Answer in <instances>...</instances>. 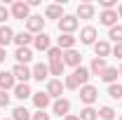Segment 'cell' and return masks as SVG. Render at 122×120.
<instances>
[{"instance_id": "19", "label": "cell", "mask_w": 122, "mask_h": 120, "mask_svg": "<svg viewBox=\"0 0 122 120\" xmlns=\"http://www.w3.org/2000/svg\"><path fill=\"white\" fill-rule=\"evenodd\" d=\"M30 71H33V78H35V80H40V82L49 78V66H47V64H35Z\"/></svg>"}, {"instance_id": "22", "label": "cell", "mask_w": 122, "mask_h": 120, "mask_svg": "<svg viewBox=\"0 0 122 120\" xmlns=\"http://www.w3.org/2000/svg\"><path fill=\"white\" fill-rule=\"evenodd\" d=\"M77 19H92L94 16V5L92 2H82V5H77Z\"/></svg>"}, {"instance_id": "30", "label": "cell", "mask_w": 122, "mask_h": 120, "mask_svg": "<svg viewBox=\"0 0 122 120\" xmlns=\"http://www.w3.org/2000/svg\"><path fill=\"white\" fill-rule=\"evenodd\" d=\"M108 38H110V40H115V45L122 43V26H120V24H117V26H113V28L108 31Z\"/></svg>"}, {"instance_id": "41", "label": "cell", "mask_w": 122, "mask_h": 120, "mask_svg": "<svg viewBox=\"0 0 122 120\" xmlns=\"http://www.w3.org/2000/svg\"><path fill=\"white\" fill-rule=\"evenodd\" d=\"M115 12H117V16H120V19H122V2H120V5H117V10H115Z\"/></svg>"}, {"instance_id": "33", "label": "cell", "mask_w": 122, "mask_h": 120, "mask_svg": "<svg viewBox=\"0 0 122 120\" xmlns=\"http://www.w3.org/2000/svg\"><path fill=\"white\" fill-rule=\"evenodd\" d=\"M63 87H66V90H77V87H80V85H77V80L73 78V73H71L68 78H66V82H63Z\"/></svg>"}, {"instance_id": "23", "label": "cell", "mask_w": 122, "mask_h": 120, "mask_svg": "<svg viewBox=\"0 0 122 120\" xmlns=\"http://www.w3.org/2000/svg\"><path fill=\"white\" fill-rule=\"evenodd\" d=\"M45 16L47 19H59L61 21V16H63V5H47Z\"/></svg>"}, {"instance_id": "20", "label": "cell", "mask_w": 122, "mask_h": 120, "mask_svg": "<svg viewBox=\"0 0 122 120\" xmlns=\"http://www.w3.org/2000/svg\"><path fill=\"white\" fill-rule=\"evenodd\" d=\"M110 49H113V47L108 45L106 40H96V43H94V52H96L99 59H106L108 54H110Z\"/></svg>"}, {"instance_id": "31", "label": "cell", "mask_w": 122, "mask_h": 120, "mask_svg": "<svg viewBox=\"0 0 122 120\" xmlns=\"http://www.w3.org/2000/svg\"><path fill=\"white\" fill-rule=\"evenodd\" d=\"M99 118L101 120H113L115 118V111H113L110 106H101V108H99Z\"/></svg>"}, {"instance_id": "15", "label": "cell", "mask_w": 122, "mask_h": 120, "mask_svg": "<svg viewBox=\"0 0 122 120\" xmlns=\"http://www.w3.org/2000/svg\"><path fill=\"white\" fill-rule=\"evenodd\" d=\"M75 40L77 38H73V35H71V33H63V35H61L59 38V49L61 52H68V49H75Z\"/></svg>"}, {"instance_id": "37", "label": "cell", "mask_w": 122, "mask_h": 120, "mask_svg": "<svg viewBox=\"0 0 122 120\" xmlns=\"http://www.w3.org/2000/svg\"><path fill=\"white\" fill-rule=\"evenodd\" d=\"M30 120H49V115H47L45 111H38V113H33V118Z\"/></svg>"}, {"instance_id": "36", "label": "cell", "mask_w": 122, "mask_h": 120, "mask_svg": "<svg viewBox=\"0 0 122 120\" xmlns=\"http://www.w3.org/2000/svg\"><path fill=\"white\" fill-rule=\"evenodd\" d=\"M0 106H10V94L0 90Z\"/></svg>"}, {"instance_id": "11", "label": "cell", "mask_w": 122, "mask_h": 120, "mask_svg": "<svg viewBox=\"0 0 122 120\" xmlns=\"http://www.w3.org/2000/svg\"><path fill=\"white\" fill-rule=\"evenodd\" d=\"M80 43L82 45H94L96 43V28L94 26H85L80 31Z\"/></svg>"}, {"instance_id": "39", "label": "cell", "mask_w": 122, "mask_h": 120, "mask_svg": "<svg viewBox=\"0 0 122 120\" xmlns=\"http://www.w3.org/2000/svg\"><path fill=\"white\" fill-rule=\"evenodd\" d=\"M5 59H7V49H5V47H0V64H2Z\"/></svg>"}, {"instance_id": "21", "label": "cell", "mask_w": 122, "mask_h": 120, "mask_svg": "<svg viewBox=\"0 0 122 120\" xmlns=\"http://www.w3.org/2000/svg\"><path fill=\"white\" fill-rule=\"evenodd\" d=\"M33 38H35V35H30L28 31H21V33H14V43H16V47H28L30 43H33Z\"/></svg>"}, {"instance_id": "14", "label": "cell", "mask_w": 122, "mask_h": 120, "mask_svg": "<svg viewBox=\"0 0 122 120\" xmlns=\"http://www.w3.org/2000/svg\"><path fill=\"white\" fill-rule=\"evenodd\" d=\"M80 61H82V54H80L77 49H68V52H63V64H66V66L77 68V66H80Z\"/></svg>"}, {"instance_id": "12", "label": "cell", "mask_w": 122, "mask_h": 120, "mask_svg": "<svg viewBox=\"0 0 122 120\" xmlns=\"http://www.w3.org/2000/svg\"><path fill=\"white\" fill-rule=\"evenodd\" d=\"M73 78L77 80V85H80V87H85V85H89L92 73H89V68H85V66H77L75 71H73Z\"/></svg>"}, {"instance_id": "35", "label": "cell", "mask_w": 122, "mask_h": 120, "mask_svg": "<svg viewBox=\"0 0 122 120\" xmlns=\"http://www.w3.org/2000/svg\"><path fill=\"white\" fill-rule=\"evenodd\" d=\"M99 2H101V7H103V10H113V7L117 5L115 0H99Z\"/></svg>"}, {"instance_id": "28", "label": "cell", "mask_w": 122, "mask_h": 120, "mask_svg": "<svg viewBox=\"0 0 122 120\" xmlns=\"http://www.w3.org/2000/svg\"><path fill=\"white\" fill-rule=\"evenodd\" d=\"M47 59H49V64L52 61H63V52H61L59 47H49L47 49Z\"/></svg>"}, {"instance_id": "17", "label": "cell", "mask_w": 122, "mask_h": 120, "mask_svg": "<svg viewBox=\"0 0 122 120\" xmlns=\"http://www.w3.org/2000/svg\"><path fill=\"white\" fill-rule=\"evenodd\" d=\"M12 92H14V97H16V99H21V101H26L28 97H33V92H30L28 82H16V87H14Z\"/></svg>"}, {"instance_id": "24", "label": "cell", "mask_w": 122, "mask_h": 120, "mask_svg": "<svg viewBox=\"0 0 122 120\" xmlns=\"http://www.w3.org/2000/svg\"><path fill=\"white\" fill-rule=\"evenodd\" d=\"M103 71H106V59L94 57V59H92V66H89V73L92 75H101Z\"/></svg>"}, {"instance_id": "13", "label": "cell", "mask_w": 122, "mask_h": 120, "mask_svg": "<svg viewBox=\"0 0 122 120\" xmlns=\"http://www.w3.org/2000/svg\"><path fill=\"white\" fill-rule=\"evenodd\" d=\"M33 45H35V49H40V52H47V49L52 47V40H49V35L42 31V33H38V35L33 38Z\"/></svg>"}, {"instance_id": "32", "label": "cell", "mask_w": 122, "mask_h": 120, "mask_svg": "<svg viewBox=\"0 0 122 120\" xmlns=\"http://www.w3.org/2000/svg\"><path fill=\"white\" fill-rule=\"evenodd\" d=\"M108 94H110L113 99H122V85H120V82H113V85H108Z\"/></svg>"}, {"instance_id": "10", "label": "cell", "mask_w": 122, "mask_h": 120, "mask_svg": "<svg viewBox=\"0 0 122 120\" xmlns=\"http://www.w3.org/2000/svg\"><path fill=\"white\" fill-rule=\"evenodd\" d=\"M49 101H52V97L47 92H33V104H35L38 111H45L47 106H49Z\"/></svg>"}, {"instance_id": "16", "label": "cell", "mask_w": 122, "mask_h": 120, "mask_svg": "<svg viewBox=\"0 0 122 120\" xmlns=\"http://www.w3.org/2000/svg\"><path fill=\"white\" fill-rule=\"evenodd\" d=\"M14 59L19 61V64H28L30 59H33V49L30 47H16V52H14Z\"/></svg>"}, {"instance_id": "2", "label": "cell", "mask_w": 122, "mask_h": 120, "mask_svg": "<svg viewBox=\"0 0 122 120\" xmlns=\"http://www.w3.org/2000/svg\"><path fill=\"white\" fill-rule=\"evenodd\" d=\"M10 12H12V16H14V19L26 21V19L30 16V7H28V2H24V0H16L14 5H12V10H10Z\"/></svg>"}, {"instance_id": "6", "label": "cell", "mask_w": 122, "mask_h": 120, "mask_svg": "<svg viewBox=\"0 0 122 120\" xmlns=\"http://www.w3.org/2000/svg\"><path fill=\"white\" fill-rule=\"evenodd\" d=\"M117 12L115 10H103L101 14H99V21L103 24V26H108V28H113V26H117Z\"/></svg>"}, {"instance_id": "7", "label": "cell", "mask_w": 122, "mask_h": 120, "mask_svg": "<svg viewBox=\"0 0 122 120\" xmlns=\"http://www.w3.org/2000/svg\"><path fill=\"white\" fill-rule=\"evenodd\" d=\"M63 90H66V87H63V82H61L59 78H52V80L47 82V90H45V92L49 94V97H56V99H61Z\"/></svg>"}, {"instance_id": "26", "label": "cell", "mask_w": 122, "mask_h": 120, "mask_svg": "<svg viewBox=\"0 0 122 120\" xmlns=\"http://www.w3.org/2000/svg\"><path fill=\"white\" fill-rule=\"evenodd\" d=\"M33 115L28 113V108L26 106H16L14 111H12V120H30Z\"/></svg>"}, {"instance_id": "9", "label": "cell", "mask_w": 122, "mask_h": 120, "mask_svg": "<svg viewBox=\"0 0 122 120\" xmlns=\"http://www.w3.org/2000/svg\"><path fill=\"white\" fill-rule=\"evenodd\" d=\"M52 111H54L59 118H66V115H68V111H71V101L61 97V99H56V101L52 104Z\"/></svg>"}, {"instance_id": "18", "label": "cell", "mask_w": 122, "mask_h": 120, "mask_svg": "<svg viewBox=\"0 0 122 120\" xmlns=\"http://www.w3.org/2000/svg\"><path fill=\"white\" fill-rule=\"evenodd\" d=\"M10 43H14V31L2 24L0 26V47H7Z\"/></svg>"}, {"instance_id": "40", "label": "cell", "mask_w": 122, "mask_h": 120, "mask_svg": "<svg viewBox=\"0 0 122 120\" xmlns=\"http://www.w3.org/2000/svg\"><path fill=\"white\" fill-rule=\"evenodd\" d=\"M63 120H80V115H71V113H68V115H66Z\"/></svg>"}, {"instance_id": "3", "label": "cell", "mask_w": 122, "mask_h": 120, "mask_svg": "<svg viewBox=\"0 0 122 120\" xmlns=\"http://www.w3.org/2000/svg\"><path fill=\"white\" fill-rule=\"evenodd\" d=\"M96 99H99V90H96L94 85H85V87H80V101H82V104L92 106Z\"/></svg>"}, {"instance_id": "29", "label": "cell", "mask_w": 122, "mask_h": 120, "mask_svg": "<svg viewBox=\"0 0 122 120\" xmlns=\"http://www.w3.org/2000/svg\"><path fill=\"white\" fill-rule=\"evenodd\" d=\"M63 68H66L63 61H52L49 64V75H63Z\"/></svg>"}, {"instance_id": "5", "label": "cell", "mask_w": 122, "mask_h": 120, "mask_svg": "<svg viewBox=\"0 0 122 120\" xmlns=\"http://www.w3.org/2000/svg\"><path fill=\"white\" fill-rule=\"evenodd\" d=\"M12 75H14V80H19V82H28L30 78H33V71H30L28 66H24V64H16L14 68H12Z\"/></svg>"}, {"instance_id": "4", "label": "cell", "mask_w": 122, "mask_h": 120, "mask_svg": "<svg viewBox=\"0 0 122 120\" xmlns=\"http://www.w3.org/2000/svg\"><path fill=\"white\" fill-rule=\"evenodd\" d=\"M77 24H80V21H77V16L63 14V16H61V21H59V31H61V33H71V35H73V31L77 28Z\"/></svg>"}, {"instance_id": "8", "label": "cell", "mask_w": 122, "mask_h": 120, "mask_svg": "<svg viewBox=\"0 0 122 120\" xmlns=\"http://www.w3.org/2000/svg\"><path fill=\"white\" fill-rule=\"evenodd\" d=\"M14 87H16V80L12 71H0V90L7 92V90H14Z\"/></svg>"}, {"instance_id": "27", "label": "cell", "mask_w": 122, "mask_h": 120, "mask_svg": "<svg viewBox=\"0 0 122 120\" xmlns=\"http://www.w3.org/2000/svg\"><path fill=\"white\" fill-rule=\"evenodd\" d=\"M80 120H99V111L92 108V106H85L80 111Z\"/></svg>"}, {"instance_id": "43", "label": "cell", "mask_w": 122, "mask_h": 120, "mask_svg": "<svg viewBox=\"0 0 122 120\" xmlns=\"http://www.w3.org/2000/svg\"><path fill=\"white\" fill-rule=\"evenodd\" d=\"M2 120H12V118H2Z\"/></svg>"}, {"instance_id": "44", "label": "cell", "mask_w": 122, "mask_h": 120, "mask_svg": "<svg viewBox=\"0 0 122 120\" xmlns=\"http://www.w3.org/2000/svg\"><path fill=\"white\" fill-rule=\"evenodd\" d=\"M120 120H122V115H120Z\"/></svg>"}, {"instance_id": "34", "label": "cell", "mask_w": 122, "mask_h": 120, "mask_svg": "<svg viewBox=\"0 0 122 120\" xmlns=\"http://www.w3.org/2000/svg\"><path fill=\"white\" fill-rule=\"evenodd\" d=\"M10 14H12V12H10L5 5H0V21H7V19H10Z\"/></svg>"}, {"instance_id": "42", "label": "cell", "mask_w": 122, "mask_h": 120, "mask_svg": "<svg viewBox=\"0 0 122 120\" xmlns=\"http://www.w3.org/2000/svg\"><path fill=\"white\" fill-rule=\"evenodd\" d=\"M117 73H120V75H122V64H120V68H117Z\"/></svg>"}, {"instance_id": "1", "label": "cell", "mask_w": 122, "mask_h": 120, "mask_svg": "<svg viewBox=\"0 0 122 120\" xmlns=\"http://www.w3.org/2000/svg\"><path fill=\"white\" fill-rule=\"evenodd\" d=\"M42 28H45V19L40 14H30L28 19H26V31H28L30 35H33V33H35V35L42 33Z\"/></svg>"}, {"instance_id": "25", "label": "cell", "mask_w": 122, "mask_h": 120, "mask_svg": "<svg viewBox=\"0 0 122 120\" xmlns=\"http://www.w3.org/2000/svg\"><path fill=\"white\" fill-rule=\"evenodd\" d=\"M117 68H115V66H106V71H103V73L99 75V78H101V80H106L108 85H113V82H115V80H117Z\"/></svg>"}, {"instance_id": "38", "label": "cell", "mask_w": 122, "mask_h": 120, "mask_svg": "<svg viewBox=\"0 0 122 120\" xmlns=\"http://www.w3.org/2000/svg\"><path fill=\"white\" fill-rule=\"evenodd\" d=\"M110 52H113V54H115V57H117V59H122V43H117V45L113 47V49H110Z\"/></svg>"}]
</instances>
